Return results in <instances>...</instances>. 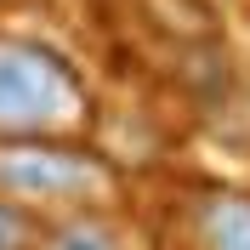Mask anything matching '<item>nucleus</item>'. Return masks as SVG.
<instances>
[{
  "label": "nucleus",
  "instance_id": "f257e3e1",
  "mask_svg": "<svg viewBox=\"0 0 250 250\" xmlns=\"http://www.w3.org/2000/svg\"><path fill=\"white\" fill-rule=\"evenodd\" d=\"M80 80L51 51L0 40V131H62L80 120Z\"/></svg>",
  "mask_w": 250,
  "mask_h": 250
},
{
  "label": "nucleus",
  "instance_id": "f03ea898",
  "mask_svg": "<svg viewBox=\"0 0 250 250\" xmlns=\"http://www.w3.org/2000/svg\"><path fill=\"white\" fill-rule=\"evenodd\" d=\"M108 193V165L57 142H6L0 148V199L6 205H62Z\"/></svg>",
  "mask_w": 250,
  "mask_h": 250
},
{
  "label": "nucleus",
  "instance_id": "7ed1b4c3",
  "mask_svg": "<svg viewBox=\"0 0 250 250\" xmlns=\"http://www.w3.org/2000/svg\"><path fill=\"white\" fill-rule=\"evenodd\" d=\"M205 250H250V199L245 193H216L199 210Z\"/></svg>",
  "mask_w": 250,
  "mask_h": 250
},
{
  "label": "nucleus",
  "instance_id": "20e7f679",
  "mask_svg": "<svg viewBox=\"0 0 250 250\" xmlns=\"http://www.w3.org/2000/svg\"><path fill=\"white\" fill-rule=\"evenodd\" d=\"M46 250H120V239H114V228H103V222L74 216V222H62L57 233L46 239Z\"/></svg>",
  "mask_w": 250,
  "mask_h": 250
},
{
  "label": "nucleus",
  "instance_id": "39448f33",
  "mask_svg": "<svg viewBox=\"0 0 250 250\" xmlns=\"http://www.w3.org/2000/svg\"><path fill=\"white\" fill-rule=\"evenodd\" d=\"M0 250H29V222L0 199Z\"/></svg>",
  "mask_w": 250,
  "mask_h": 250
}]
</instances>
